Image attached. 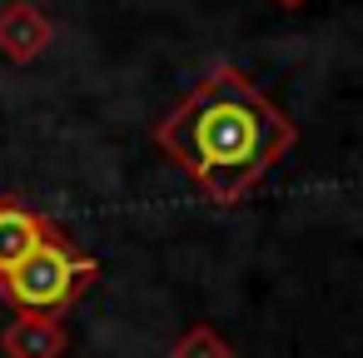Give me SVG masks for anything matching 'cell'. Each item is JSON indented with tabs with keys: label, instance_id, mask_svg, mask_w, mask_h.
I'll use <instances>...</instances> for the list:
<instances>
[{
	"label": "cell",
	"instance_id": "obj_1",
	"mask_svg": "<svg viewBox=\"0 0 363 358\" xmlns=\"http://www.w3.org/2000/svg\"><path fill=\"white\" fill-rule=\"evenodd\" d=\"M155 145L194 179L209 204L234 209L298 145V125L234 60H214L155 125Z\"/></svg>",
	"mask_w": 363,
	"mask_h": 358
},
{
	"label": "cell",
	"instance_id": "obj_2",
	"mask_svg": "<svg viewBox=\"0 0 363 358\" xmlns=\"http://www.w3.org/2000/svg\"><path fill=\"white\" fill-rule=\"evenodd\" d=\"M100 279V259L75 249V239L50 224L30 249L26 259L0 279V298H11L16 308H30V313H65L90 284Z\"/></svg>",
	"mask_w": 363,
	"mask_h": 358
},
{
	"label": "cell",
	"instance_id": "obj_3",
	"mask_svg": "<svg viewBox=\"0 0 363 358\" xmlns=\"http://www.w3.org/2000/svg\"><path fill=\"white\" fill-rule=\"evenodd\" d=\"M55 40V26L50 16L35 6V0H11V6H0V55L11 65H30L50 50Z\"/></svg>",
	"mask_w": 363,
	"mask_h": 358
},
{
	"label": "cell",
	"instance_id": "obj_4",
	"mask_svg": "<svg viewBox=\"0 0 363 358\" xmlns=\"http://www.w3.org/2000/svg\"><path fill=\"white\" fill-rule=\"evenodd\" d=\"M65 348H70V333H65V323L55 313L21 308L6 323V333H0V353L6 358H60Z\"/></svg>",
	"mask_w": 363,
	"mask_h": 358
},
{
	"label": "cell",
	"instance_id": "obj_5",
	"mask_svg": "<svg viewBox=\"0 0 363 358\" xmlns=\"http://www.w3.org/2000/svg\"><path fill=\"white\" fill-rule=\"evenodd\" d=\"M50 224H55L50 214L30 209V204H26V199H16V194L0 199V279H6V274L26 259V249H30Z\"/></svg>",
	"mask_w": 363,
	"mask_h": 358
},
{
	"label": "cell",
	"instance_id": "obj_6",
	"mask_svg": "<svg viewBox=\"0 0 363 358\" xmlns=\"http://www.w3.org/2000/svg\"><path fill=\"white\" fill-rule=\"evenodd\" d=\"M169 358H234V348H229V338L214 323H189L169 343Z\"/></svg>",
	"mask_w": 363,
	"mask_h": 358
},
{
	"label": "cell",
	"instance_id": "obj_7",
	"mask_svg": "<svg viewBox=\"0 0 363 358\" xmlns=\"http://www.w3.org/2000/svg\"><path fill=\"white\" fill-rule=\"evenodd\" d=\"M279 6H284V11H298V6H303V0H279Z\"/></svg>",
	"mask_w": 363,
	"mask_h": 358
}]
</instances>
